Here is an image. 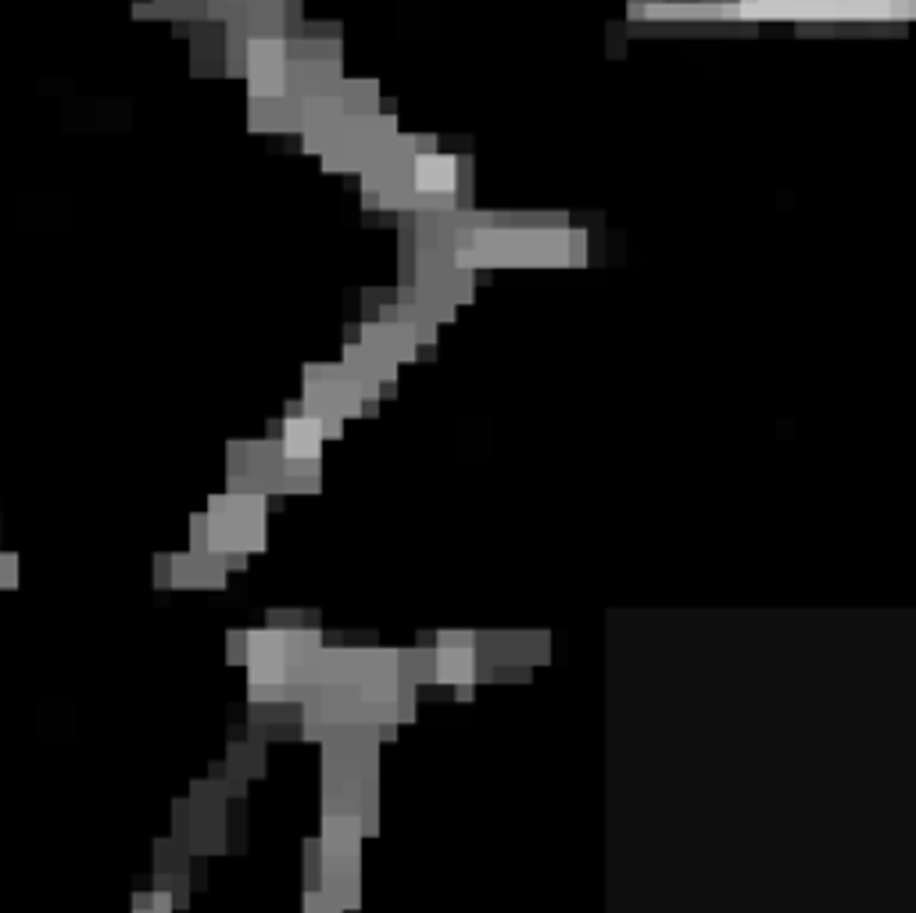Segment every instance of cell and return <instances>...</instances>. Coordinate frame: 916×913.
Listing matches in <instances>:
<instances>
[{
	"label": "cell",
	"instance_id": "cell-1",
	"mask_svg": "<svg viewBox=\"0 0 916 913\" xmlns=\"http://www.w3.org/2000/svg\"><path fill=\"white\" fill-rule=\"evenodd\" d=\"M208 552L243 556L266 548V501L254 491H229L208 501Z\"/></svg>",
	"mask_w": 916,
	"mask_h": 913
},
{
	"label": "cell",
	"instance_id": "cell-2",
	"mask_svg": "<svg viewBox=\"0 0 916 913\" xmlns=\"http://www.w3.org/2000/svg\"><path fill=\"white\" fill-rule=\"evenodd\" d=\"M319 440H323V423H319L315 416L290 419L287 434H283V455L287 459H315Z\"/></svg>",
	"mask_w": 916,
	"mask_h": 913
}]
</instances>
